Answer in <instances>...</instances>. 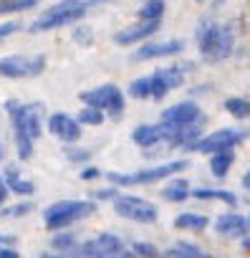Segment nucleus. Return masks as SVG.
Instances as JSON below:
<instances>
[{"mask_svg":"<svg viewBox=\"0 0 250 258\" xmlns=\"http://www.w3.org/2000/svg\"><path fill=\"white\" fill-rule=\"evenodd\" d=\"M13 119V132H16V145L21 160H28L33 155V142L41 135V119H43V104H16L11 101L6 106Z\"/></svg>","mask_w":250,"mask_h":258,"instance_id":"f257e3e1","label":"nucleus"},{"mask_svg":"<svg viewBox=\"0 0 250 258\" xmlns=\"http://www.w3.org/2000/svg\"><path fill=\"white\" fill-rule=\"evenodd\" d=\"M197 51L207 63H220L232 56L235 36L227 26L220 23H200L197 28Z\"/></svg>","mask_w":250,"mask_h":258,"instance_id":"f03ea898","label":"nucleus"},{"mask_svg":"<svg viewBox=\"0 0 250 258\" xmlns=\"http://www.w3.org/2000/svg\"><path fill=\"white\" fill-rule=\"evenodd\" d=\"M190 162L187 160H170V162H162V165H154V167H144V170H137V172H106V180L116 187H129V185H152V182H159V180H170L175 175H180L182 170H187Z\"/></svg>","mask_w":250,"mask_h":258,"instance_id":"7ed1b4c3","label":"nucleus"},{"mask_svg":"<svg viewBox=\"0 0 250 258\" xmlns=\"http://www.w3.org/2000/svg\"><path fill=\"white\" fill-rule=\"evenodd\" d=\"M86 8H89L86 0H58L56 6L43 11V16L31 23V31L38 33V31H53V28L71 26L86 16Z\"/></svg>","mask_w":250,"mask_h":258,"instance_id":"20e7f679","label":"nucleus"},{"mask_svg":"<svg viewBox=\"0 0 250 258\" xmlns=\"http://www.w3.org/2000/svg\"><path fill=\"white\" fill-rule=\"evenodd\" d=\"M94 210H96V205L91 200H61V203H53L51 208H46L43 220H46L48 230H63L66 225L84 220Z\"/></svg>","mask_w":250,"mask_h":258,"instance_id":"39448f33","label":"nucleus"},{"mask_svg":"<svg viewBox=\"0 0 250 258\" xmlns=\"http://www.w3.org/2000/svg\"><path fill=\"white\" fill-rule=\"evenodd\" d=\"M78 99L89 106L104 109L111 119H119L124 114V94L116 84H101V86L86 89V91L78 94Z\"/></svg>","mask_w":250,"mask_h":258,"instance_id":"423d86ee","label":"nucleus"},{"mask_svg":"<svg viewBox=\"0 0 250 258\" xmlns=\"http://www.w3.org/2000/svg\"><path fill=\"white\" fill-rule=\"evenodd\" d=\"M114 213L121 215L124 220H134V223H144V225H152L159 218L157 205L139 198V195H116L114 198Z\"/></svg>","mask_w":250,"mask_h":258,"instance_id":"0eeeda50","label":"nucleus"},{"mask_svg":"<svg viewBox=\"0 0 250 258\" xmlns=\"http://www.w3.org/2000/svg\"><path fill=\"white\" fill-rule=\"evenodd\" d=\"M46 71V56H8L0 58V76L6 79H33Z\"/></svg>","mask_w":250,"mask_h":258,"instance_id":"6e6552de","label":"nucleus"},{"mask_svg":"<svg viewBox=\"0 0 250 258\" xmlns=\"http://www.w3.org/2000/svg\"><path fill=\"white\" fill-rule=\"evenodd\" d=\"M240 140H242L240 129L222 126V129H215V132H210V135H202L190 150L202 152V155H212V152H220V150H232Z\"/></svg>","mask_w":250,"mask_h":258,"instance_id":"1a4fd4ad","label":"nucleus"},{"mask_svg":"<svg viewBox=\"0 0 250 258\" xmlns=\"http://www.w3.org/2000/svg\"><path fill=\"white\" fill-rule=\"evenodd\" d=\"M202 119H205V114H202L200 104H197V101H190V99H185V101H177V104L167 106V109L162 111V116H159V121H162V124H167V126H172V129L190 126V124L202 121Z\"/></svg>","mask_w":250,"mask_h":258,"instance_id":"9d476101","label":"nucleus"},{"mask_svg":"<svg viewBox=\"0 0 250 258\" xmlns=\"http://www.w3.org/2000/svg\"><path fill=\"white\" fill-rule=\"evenodd\" d=\"M159 28H162V21H144V18H139L137 23H132V26H127V28L116 31V33H114V43H116V46L144 43V41H149Z\"/></svg>","mask_w":250,"mask_h":258,"instance_id":"9b49d317","label":"nucleus"},{"mask_svg":"<svg viewBox=\"0 0 250 258\" xmlns=\"http://www.w3.org/2000/svg\"><path fill=\"white\" fill-rule=\"evenodd\" d=\"M185 51V41L182 38H167V41H144L137 51H134V61H152V58H170Z\"/></svg>","mask_w":250,"mask_h":258,"instance_id":"f8f14e48","label":"nucleus"},{"mask_svg":"<svg viewBox=\"0 0 250 258\" xmlns=\"http://www.w3.org/2000/svg\"><path fill=\"white\" fill-rule=\"evenodd\" d=\"M172 132H175V129L167 126V124H162V121L159 124H139V126L132 129V142L137 147L149 150V147H157L159 142H170L172 140Z\"/></svg>","mask_w":250,"mask_h":258,"instance_id":"ddd939ff","label":"nucleus"},{"mask_svg":"<svg viewBox=\"0 0 250 258\" xmlns=\"http://www.w3.org/2000/svg\"><path fill=\"white\" fill-rule=\"evenodd\" d=\"M48 129H51V135H56L66 145H76L81 140V121L63 111H56L48 116Z\"/></svg>","mask_w":250,"mask_h":258,"instance_id":"4468645a","label":"nucleus"},{"mask_svg":"<svg viewBox=\"0 0 250 258\" xmlns=\"http://www.w3.org/2000/svg\"><path fill=\"white\" fill-rule=\"evenodd\" d=\"M215 230L220 233V235H225V238H242V235H247V230H250V220L245 218V215H240V213H222V215H217L215 218Z\"/></svg>","mask_w":250,"mask_h":258,"instance_id":"2eb2a0df","label":"nucleus"},{"mask_svg":"<svg viewBox=\"0 0 250 258\" xmlns=\"http://www.w3.org/2000/svg\"><path fill=\"white\" fill-rule=\"evenodd\" d=\"M119 248H124V240H121L119 235H114V233H101V235L86 240V243L81 245V253L89 255V258H104V255H109V253H114V250H119Z\"/></svg>","mask_w":250,"mask_h":258,"instance_id":"dca6fc26","label":"nucleus"},{"mask_svg":"<svg viewBox=\"0 0 250 258\" xmlns=\"http://www.w3.org/2000/svg\"><path fill=\"white\" fill-rule=\"evenodd\" d=\"M232 165H235V152L232 150H220V152H212L210 155V172L217 180L227 177V172L232 170Z\"/></svg>","mask_w":250,"mask_h":258,"instance_id":"f3484780","label":"nucleus"},{"mask_svg":"<svg viewBox=\"0 0 250 258\" xmlns=\"http://www.w3.org/2000/svg\"><path fill=\"white\" fill-rule=\"evenodd\" d=\"M192 195V190H190V185H187V180L185 177H170V182L162 187V198L167 200V203H185L187 198Z\"/></svg>","mask_w":250,"mask_h":258,"instance_id":"a211bd4d","label":"nucleus"},{"mask_svg":"<svg viewBox=\"0 0 250 258\" xmlns=\"http://www.w3.org/2000/svg\"><path fill=\"white\" fill-rule=\"evenodd\" d=\"M172 225H175L177 230L202 233V230L210 225V218H207V215H202V213H180V215L172 220Z\"/></svg>","mask_w":250,"mask_h":258,"instance_id":"6ab92c4d","label":"nucleus"},{"mask_svg":"<svg viewBox=\"0 0 250 258\" xmlns=\"http://www.w3.org/2000/svg\"><path fill=\"white\" fill-rule=\"evenodd\" d=\"M222 106H225V111H227L230 116H235L237 121L250 119V99H245V96H227V99L222 101Z\"/></svg>","mask_w":250,"mask_h":258,"instance_id":"aec40b11","label":"nucleus"},{"mask_svg":"<svg viewBox=\"0 0 250 258\" xmlns=\"http://www.w3.org/2000/svg\"><path fill=\"white\" fill-rule=\"evenodd\" d=\"M3 177H6V185H8V190L11 192H16V195H33L36 192V187H33V182H28V180H23L13 167H8L6 172H3Z\"/></svg>","mask_w":250,"mask_h":258,"instance_id":"412c9836","label":"nucleus"},{"mask_svg":"<svg viewBox=\"0 0 250 258\" xmlns=\"http://www.w3.org/2000/svg\"><path fill=\"white\" fill-rule=\"evenodd\" d=\"M192 198L195 200H220V203H227V205L237 203L235 192H230V190H212V187H197V190H192Z\"/></svg>","mask_w":250,"mask_h":258,"instance_id":"4be33fe9","label":"nucleus"},{"mask_svg":"<svg viewBox=\"0 0 250 258\" xmlns=\"http://www.w3.org/2000/svg\"><path fill=\"white\" fill-rule=\"evenodd\" d=\"M167 11L164 0H142V8H139V18L144 21H162Z\"/></svg>","mask_w":250,"mask_h":258,"instance_id":"5701e85b","label":"nucleus"},{"mask_svg":"<svg viewBox=\"0 0 250 258\" xmlns=\"http://www.w3.org/2000/svg\"><path fill=\"white\" fill-rule=\"evenodd\" d=\"M76 119L81 121V126H99V124H104L106 111H104V109H96V106L84 104V109L76 114Z\"/></svg>","mask_w":250,"mask_h":258,"instance_id":"b1692460","label":"nucleus"},{"mask_svg":"<svg viewBox=\"0 0 250 258\" xmlns=\"http://www.w3.org/2000/svg\"><path fill=\"white\" fill-rule=\"evenodd\" d=\"M129 96H134V99H152V74L134 79L129 84Z\"/></svg>","mask_w":250,"mask_h":258,"instance_id":"393cba45","label":"nucleus"},{"mask_svg":"<svg viewBox=\"0 0 250 258\" xmlns=\"http://www.w3.org/2000/svg\"><path fill=\"white\" fill-rule=\"evenodd\" d=\"M38 6V0H0V16L3 13H21Z\"/></svg>","mask_w":250,"mask_h":258,"instance_id":"a878e982","label":"nucleus"},{"mask_svg":"<svg viewBox=\"0 0 250 258\" xmlns=\"http://www.w3.org/2000/svg\"><path fill=\"white\" fill-rule=\"evenodd\" d=\"M132 250H134L139 258H159V248L152 245V243H144V240H134V243H132Z\"/></svg>","mask_w":250,"mask_h":258,"instance_id":"bb28decb","label":"nucleus"},{"mask_svg":"<svg viewBox=\"0 0 250 258\" xmlns=\"http://www.w3.org/2000/svg\"><path fill=\"white\" fill-rule=\"evenodd\" d=\"M53 248L68 253V250H76V243H73V238H71L68 233H63V235H56V238H53Z\"/></svg>","mask_w":250,"mask_h":258,"instance_id":"cd10ccee","label":"nucleus"},{"mask_svg":"<svg viewBox=\"0 0 250 258\" xmlns=\"http://www.w3.org/2000/svg\"><path fill=\"white\" fill-rule=\"evenodd\" d=\"M89 155H91V152H89V150H81V147H68V150H66V157H68L71 162H86Z\"/></svg>","mask_w":250,"mask_h":258,"instance_id":"c85d7f7f","label":"nucleus"},{"mask_svg":"<svg viewBox=\"0 0 250 258\" xmlns=\"http://www.w3.org/2000/svg\"><path fill=\"white\" fill-rule=\"evenodd\" d=\"M31 210H33L31 203H21V205H13V208H3V215H26Z\"/></svg>","mask_w":250,"mask_h":258,"instance_id":"c756f323","label":"nucleus"},{"mask_svg":"<svg viewBox=\"0 0 250 258\" xmlns=\"http://www.w3.org/2000/svg\"><path fill=\"white\" fill-rule=\"evenodd\" d=\"M104 258H139L132 248H127V245H124V248H119V250H114V253H109V255H104Z\"/></svg>","mask_w":250,"mask_h":258,"instance_id":"7c9ffc66","label":"nucleus"},{"mask_svg":"<svg viewBox=\"0 0 250 258\" xmlns=\"http://www.w3.org/2000/svg\"><path fill=\"white\" fill-rule=\"evenodd\" d=\"M18 31V26L13 23V21H8V23H0V41H3V38H8L11 33H16Z\"/></svg>","mask_w":250,"mask_h":258,"instance_id":"2f4dec72","label":"nucleus"},{"mask_svg":"<svg viewBox=\"0 0 250 258\" xmlns=\"http://www.w3.org/2000/svg\"><path fill=\"white\" fill-rule=\"evenodd\" d=\"M116 195H119V192H116V185H114V187H109V190H96V192H94L91 198H96V200H104V198H109V200H114Z\"/></svg>","mask_w":250,"mask_h":258,"instance_id":"473e14b6","label":"nucleus"},{"mask_svg":"<svg viewBox=\"0 0 250 258\" xmlns=\"http://www.w3.org/2000/svg\"><path fill=\"white\" fill-rule=\"evenodd\" d=\"M177 248H182V250H187V253H192V255H197V258H205V253L197 248V245H192V243H177Z\"/></svg>","mask_w":250,"mask_h":258,"instance_id":"72a5a7b5","label":"nucleus"},{"mask_svg":"<svg viewBox=\"0 0 250 258\" xmlns=\"http://www.w3.org/2000/svg\"><path fill=\"white\" fill-rule=\"evenodd\" d=\"M96 177H101V170L99 167H86L81 172V180H96Z\"/></svg>","mask_w":250,"mask_h":258,"instance_id":"f704fd0d","label":"nucleus"},{"mask_svg":"<svg viewBox=\"0 0 250 258\" xmlns=\"http://www.w3.org/2000/svg\"><path fill=\"white\" fill-rule=\"evenodd\" d=\"M8 185H6V177H0V205H3L6 200H8Z\"/></svg>","mask_w":250,"mask_h":258,"instance_id":"c9c22d12","label":"nucleus"},{"mask_svg":"<svg viewBox=\"0 0 250 258\" xmlns=\"http://www.w3.org/2000/svg\"><path fill=\"white\" fill-rule=\"evenodd\" d=\"M0 258H18V250H13V248H3V245H0Z\"/></svg>","mask_w":250,"mask_h":258,"instance_id":"e433bc0d","label":"nucleus"},{"mask_svg":"<svg viewBox=\"0 0 250 258\" xmlns=\"http://www.w3.org/2000/svg\"><path fill=\"white\" fill-rule=\"evenodd\" d=\"M242 187H245V190L250 192V170H247V172L242 175Z\"/></svg>","mask_w":250,"mask_h":258,"instance_id":"4c0bfd02","label":"nucleus"},{"mask_svg":"<svg viewBox=\"0 0 250 258\" xmlns=\"http://www.w3.org/2000/svg\"><path fill=\"white\" fill-rule=\"evenodd\" d=\"M242 250H250V235H242V243H240Z\"/></svg>","mask_w":250,"mask_h":258,"instance_id":"58836bf2","label":"nucleus"},{"mask_svg":"<svg viewBox=\"0 0 250 258\" xmlns=\"http://www.w3.org/2000/svg\"><path fill=\"white\" fill-rule=\"evenodd\" d=\"M3 243H13V238H3V235H0V245H3Z\"/></svg>","mask_w":250,"mask_h":258,"instance_id":"ea45409f","label":"nucleus"},{"mask_svg":"<svg viewBox=\"0 0 250 258\" xmlns=\"http://www.w3.org/2000/svg\"><path fill=\"white\" fill-rule=\"evenodd\" d=\"M38 258H63V255H48V253H43V255H38Z\"/></svg>","mask_w":250,"mask_h":258,"instance_id":"a19ab883","label":"nucleus"},{"mask_svg":"<svg viewBox=\"0 0 250 258\" xmlns=\"http://www.w3.org/2000/svg\"><path fill=\"white\" fill-rule=\"evenodd\" d=\"M86 3H89V6H91V3H101V0H86Z\"/></svg>","mask_w":250,"mask_h":258,"instance_id":"79ce46f5","label":"nucleus"},{"mask_svg":"<svg viewBox=\"0 0 250 258\" xmlns=\"http://www.w3.org/2000/svg\"><path fill=\"white\" fill-rule=\"evenodd\" d=\"M78 258H89V255H84V253H81V250H78Z\"/></svg>","mask_w":250,"mask_h":258,"instance_id":"37998d69","label":"nucleus"},{"mask_svg":"<svg viewBox=\"0 0 250 258\" xmlns=\"http://www.w3.org/2000/svg\"><path fill=\"white\" fill-rule=\"evenodd\" d=\"M247 220H250V215H247Z\"/></svg>","mask_w":250,"mask_h":258,"instance_id":"c03bdc74","label":"nucleus"}]
</instances>
